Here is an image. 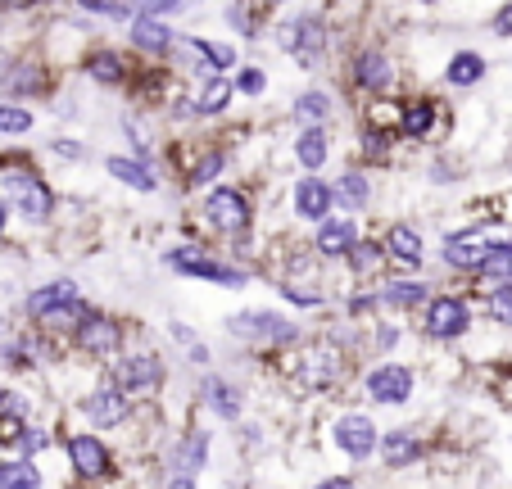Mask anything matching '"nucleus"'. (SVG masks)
<instances>
[{
	"label": "nucleus",
	"mask_w": 512,
	"mask_h": 489,
	"mask_svg": "<svg viewBox=\"0 0 512 489\" xmlns=\"http://www.w3.org/2000/svg\"><path fill=\"white\" fill-rule=\"evenodd\" d=\"M227 336H236L241 345L250 349H290L300 345V326L290 322V317L272 313V308H241L223 322Z\"/></svg>",
	"instance_id": "nucleus-1"
},
{
	"label": "nucleus",
	"mask_w": 512,
	"mask_h": 489,
	"mask_svg": "<svg viewBox=\"0 0 512 489\" xmlns=\"http://www.w3.org/2000/svg\"><path fill=\"white\" fill-rule=\"evenodd\" d=\"M68 340H73V349H78L82 358H91V363H114L118 354H123V322H118L114 313H100V308H87V313L73 322V331H68Z\"/></svg>",
	"instance_id": "nucleus-2"
},
{
	"label": "nucleus",
	"mask_w": 512,
	"mask_h": 489,
	"mask_svg": "<svg viewBox=\"0 0 512 489\" xmlns=\"http://www.w3.org/2000/svg\"><path fill=\"white\" fill-rule=\"evenodd\" d=\"M23 308H28L32 322L68 326V331H73V322L87 313V304H82V286L73 277H55V281H46V286H37Z\"/></svg>",
	"instance_id": "nucleus-3"
},
{
	"label": "nucleus",
	"mask_w": 512,
	"mask_h": 489,
	"mask_svg": "<svg viewBox=\"0 0 512 489\" xmlns=\"http://www.w3.org/2000/svg\"><path fill=\"white\" fill-rule=\"evenodd\" d=\"M105 376L127 394V399H136V403L155 399V394L164 390V381H168L164 358L150 354V349H136V354H118L114 363H109Z\"/></svg>",
	"instance_id": "nucleus-4"
},
{
	"label": "nucleus",
	"mask_w": 512,
	"mask_h": 489,
	"mask_svg": "<svg viewBox=\"0 0 512 489\" xmlns=\"http://www.w3.org/2000/svg\"><path fill=\"white\" fill-rule=\"evenodd\" d=\"M78 408H82V422H87L91 431L114 435V431H127V426L136 422V399H127L109 376H100V385L78 403Z\"/></svg>",
	"instance_id": "nucleus-5"
},
{
	"label": "nucleus",
	"mask_w": 512,
	"mask_h": 489,
	"mask_svg": "<svg viewBox=\"0 0 512 489\" xmlns=\"http://www.w3.org/2000/svg\"><path fill=\"white\" fill-rule=\"evenodd\" d=\"M204 222H209V231H218V236H245V231L254 227V204L245 191H236V186H213L209 195H204L200 204Z\"/></svg>",
	"instance_id": "nucleus-6"
},
{
	"label": "nucleus",
	"mask_w": 512,
	"mask_h": 489,
	"mask_svg": "<svg viewBox=\"0 0 512 489\" xmlns=\"http://www.w3.org/2000/svg\"><path fill=\"white\" fill-rule=\"evenodd\" d=\"M164 263L177 272V277H195V281H209V286H227V290H241L245 272L232 268V263L213 259V254H204V245H186V250H168Z\"/></svg>",
	"instance_id": "nucleus-7"
},
{
	"label": "nucleus",
	"mask_w": 512,
	"mask_h": 489,
	"mask_svg": "<svg viewBox=\"0 0 512 489\" xmlns=\"http://www.w3.org/2000/svg\"><path fill=\"white\" fill-rule=\"evenodd\" d=\"M64 453H68V471L78 480H109L114 476V458L118 453L109 449V440H105V431H78V435H68V444H64Z\"/></svg>",
	"instance_id": "nucleus-8"
},
{
	"label": "nucleus",
	"mask_w": 512,
	"mask_h": 489,
	"mask_svg": "<svg viewBox=\"0 0 512 489\" xmlns=\"http://www.w3.org/2000/svg\"><path fill=\"white\" fill-rule=\"evenodd\" d=\"M331 444L345 453L349 462H368L377 458L381 449V431H377V417L363 413V408H345V413L331 422Z\"/></svg>",
	"instance_id": "nucleus-9"
},
{
	"label": "nucleus",
	"mask_w": 512,
	"mask_h": 489,
	"mask_svg": "<svg viewBox=\"0 0 512 489\" xmlns=\"http://www.w3.org/2000/svg\"><path fill=\"white\" fill-rule=\"evenodd\" d=\"M277 41H281V50H290V59L300 68H318L322 55H327L331 32H327V23H322V14H300V19L281 23Z\"/></svg>",
	"instance_id": "nucleus-10"
},
{
	"label": "nucleus",
	"mask_w": 512,
	"mask_h": 489,
	"mask_svg": "<svg viewBox=\"0 0 512 489\" xmlns=\"http://www.w3.org/2000/svg\"><path fill=\"white\" fill-rule=\"evenodd\" d=\"M472 322H476V313L463 295H431L422 304V331L431 340H445V345L449 340H463L472 331Z\"/></svg>",
	"instance_id": "nucleus-11"
},
{
	"label": "nucleus",
	"mask_w": 512,
	"mask_h": 489,
	"mask_svg": "<svg viewBox=\"0 0 512 489\" xmlns=\"http://www.w3.org/2000/svg\"><path fill=\"white\" fill-rule=\"evenodd\" d=\"M5 195L28 222H50L55 218V191L41 182L32 168H10L5 173Z\"/></svg>",
	"instance_id": "nucleus-12"
},
{
	"label": "nucleus",
	"mask_w": 512,
	"mask_h": 489,
	"mask_svg": "<svg viewBox=\"0 0 512 489\" xmlns=\"http://www.w3.org/2000/svg\"><path fill=\"white\" fill-rule=\"evenodd\" d=\"M503 240H512V236H490V231H472V227L449 231L445 245H440V259H445L449 268H458V272H481V263L499 250Z\"/></svg>",
	"instance_id": "nucleus-13"
},
{
	"label": "nucleus",
	"mask_w": 512,
	"mask_h": 489,
	"mask_svg": "<svg viewBox=\"0 0 512 489\" xmlns=\"http://www.w3.org/2000/svg\"><path fill=\"white\" fill-rule=\"evenodd\" d=\"M363 394H368L372 403H381V408H404L417 394V376H413V367H404V363H381L363 376Z\"/></svg>",
	"instance_id": "nucleus-14"
},
{
	"label": "nucleus",
	"mask_w": 512,
	"mask_h": 489,
	"mask_svg": "<svg viewBox=\"0 0 512 489\" xmlns=\"http://www.w3.org/2000/svg\"><path fill=\"white\" fill-rule=\"evenodd\" d=\"M209 453H213V435L204 431V426L182 431V435H177V444L168 449V462H173L168 480H173V485H195V476L209 467Z\"/></svg>",
	"instance_id": "nucleus-15"
},
{
	"label": "nucleus",
	"mask_w": 512,
	"mask_h": 489,
	"mask_svg": "<svg viewBox=\"0 0 512 489\" xmlns=\"http://www.w3.org/2000/svg\"><path fill=\"white\" fill-rule=\"evenodd\" d=\"M127 41H132V50L145 59H168L177 46H182V37H177L159 14H141V10L127 19Z\"/></svg>",
	"instance_id": "nucleus-16"
},
{
	"label": "nucleus",
	"mask_w": 512,
	"mask_h": 489,
	"mask_svg": "<svg viewBox=\"0 0 512 489\" xmlns=\"http://www.w3.org/2000/svg\"><path fill=\"white\" fill-rule=\"evenodd\" d=\"M331 209H336V186H331L327 177L304 173L300 182L290 186V213L300 222H313V227H318L322 218H331Z\"/></svg>",
	"instance_id": "nucleus-17"
},
{
	"label": "nucleus",
	"mask_w": 512,
	"mask_h": 489,
	"mask_svg": "<svg viewBox=\"0 0 512 489\" xmlns=\"http://www.w3.org/2000/svg\"><path fill=\"white\" fill-rule=\"evenodd\" d=\"M349 77H354V87L363 91V96H386V91L395 87V59H390L386 50L368 46V50H358L354 55Z\"/></svg>",
	"instance_id": "nucleus-18"
},
{
	"label": "nucleus",
	"mask_w": 512,
	"mask_h": 489,
	"mask_svg": "<svg viewBox=\"0 0 512 489\" xmlns=\"http://www.w3.org/2000/svg\"><path fill=\"white\" fill-rule=\"evenodd\" d=\"M358 240V222L354 213H331V218H322L318 227H313V254L318 259H345L349 250H354Z\"/></svg>",
	"instance_id": "nucleus-19"
},
{
	"label": "nucleus",
	"mask_w": 512,
	"mask_h": 489,
	"mask_svg": "<svg viewBox=\"0 0 512 489\" xmlns=\"http://www.w3.org/2000/svg\"><path fill=\"white\" fill-rule=\"evenodd\" d=\"M295 376H300L309 390H331L340 381V349L336 345H313L295 358Z\"/></svg>",
	"instance_id": "nucleus-20"
},
{
	"label": "nucleus",
	"mask_w": 512,
	"mask_h": 489,
	"mask_svg": "<svg viewBox=\"0 0 512 489\" xmlns=\"http://www.w3.org/2000/svg\"><path fill=\"white\" fill-rule=\"evenodd\" d=\"M200 403L209 408L218 422H241V413H245V394H241V385L236 381H227V376H204L200 381Z\"/></svg>",
	"instance_id": "nucleus-21"
},
{
	"label": "nucleus",
	"mask_w": 512,
	"mask_h": 489,
	"mask_svg": "<svg viewBox=\"0 0 512 489\" xmlns=\"http://www.w3.org/2000/svg\"><path fill=\"white\" fill-rule=\"evenodd\" d=\"M440 132V105L431 96H413L399 105V136L408 141H426V136Z\"/></svg>",
	"instance_id": "nucleus-22"
},
{
	"label": "nucleus",
	"mask_w": 512,
	"mask_h": 489,
	"mask_svg": "<svg viewBox=\"0 0 512 489\" xmlns=\"http://www.w3.org/2000/svg\"><path fill=\"white\" fill-rule=\"evenodd\" d=\"M386 259L395 263V268H422V259H426V245H422V231L417 227H408V222H395V227L386 231Z\"/></svg>",
	"instance_id": "nucleus-23"
},
{
	"label": "nucleus",
	"mask_w": 512,
	"mask_h": 489,
	"mask_svg": "<svg viewBox=\"0 0 512 489\" xmlns=\"http://www.w3.org/2000/svg\"><path fill=\"white\" fill-rule=\"evenodd\" d=\"M105 173L114 177V182L132 186V191H141V195L159 191V177L150 173V163H145L141 154H105Z\"/></svg>",
	"instance_id": "nucleus-24"
},
{
	"label": "nucleus",
	"mask_w": 512,
	"mask_h": 489,
	"mask_svg": "<svg viewBox=\"0 0 512 489\" xmlns=\"http://www.w3.org/2000/svg\"><path fill=\"white\" fill-rule=\"evenodd\" d=\"M290 154L304 173H322L331 163V132L327 127H300V136L290 141Z\"/></svg>",
	"instance_id": "nucleus-25"
},
{
	"label": "nucleus",
	"mask_w": 512,
	"mask_h": 489,
	"mask_svg": "<svg viewBox=\"0 0 512 489\" xmlns=\"http://www.w3.org/2000/svg\"><path fill=\"white\" fill-rule=\"evenodd\" d=\"M331 114H336V100L327 87H309L290 100V123L295 127H327Z\"/></svg>",
	"instance_id": "nucleus-26"
},
{
	"label": "nucleus",
	"mask_w": 512,
	"mask_h": 489,
	"mask_svg": "<svg viewBox=\"0 0 512 489\" xmlns=\"http://www.w3.org/2000/svg\"><path fill=\"white\" fill-rule=\"evenodd\" d=\"M381 467L386 471H404V467H413V462H422L426 458V449H422V440H417L413 431H390V435H381Z\"/></svg>",
	"instance_id": "nucleus-27"
},
{
	"label": "nucleus",
	"mask_w": 512,
	"mask_h": 489,
	"mask_svg": "<svg viewBox=\"0 0 512 489\" xmlns=\"http://www.w3.org/2000/svg\"><path fill=\"white\" fill-rule=\"evenodd\" d=\"M82 68H87V77L96 87H123L127 82V59H123V50H114V46H96L82 59Z\"/></svg>",
	"instance_id": "nucleus-28"
},
{
	"label": "nucleus",
	"mask_w": 512,
	"mask_h": 489,
	"mask_svg": "<svg viewBox=\"0 0 512 489\" xmlns=\"http://www.w3.org/2000/svg\"><path fill=\"white\" fill-rule=\"evenodd\" d=\"M331 186H336V209L340 213H363L372 204V177L363 173V168H345Z\"/></svg>",
	"instance_id": "nucleus-29"
},
{
	"label": "nucleus",
	"mask_w": 512,
	"mask_h": 489,
	"mask_svg": "<svg viewBox=\"0 0 512 489\" xmlns=\"http://www.w3.org/2000/svg\"><path fill=\"white\" fill-rule=\"evenodd\" d=\"M485 73H490V64H485L481 50H454V55H449V64H445V82H449V87H458V91L481 87Z\"/></svg>",
	"instance_id": "nucleus-30"
},
{
	"label": "nucleus",
	"mask_w": 512,
	"mask_h": 489,
	"mask_svg": "<svg viewBox=\"0 0 512 489\" xmlns=\"http://www.w3.org/2000/svg\"><path fill=\"white\" fill-rule=\"evenodd\" d=\"M426 299H431V286L426 281H386L381 286V304L386 308H399V313H413V308H422Z\"/></svg>",
	"instance_id": "nucleus-31"
},
{
	"label": "nucleus",
	"mask_w": 512,
	"mask_h": 489,
	"mask_svg": "<svg viewBox=\"0 0 512 489\" xmlns=\"http://www.w3.org/2000/svg\"><path fill=\"white\" fill-rule=\"evenodd\" d=\"M227 163H232V154H227V150H204L200 159H191V163H186V177H182V186H191V191H195V186H213V182H218V177L227 173Z\"/></svg>",
	"instance_id": "nucleus-32"
},
{
	"label": "nucleus",
	"mask_w": 512,
	"mask_h": 489,
	"mask_svg": "<svg viewBox=\"0 0 512 489\" xmlns=\"http://www.w3.org/2000/svg\"><path fill=\"white\" fill-rule=\"evenodd\" d=\"M232 96H236V82H227L223 73H213V77H204L200 96H195V109H200V118L227 114V105H232Z\"/></svg>",
	"instance_id": "nucleus-33"
},
{
	"label": "nucleus",
	"mask_w": 512,
	"mask_h": 489,
	"mask_svg": "<svg viewBox=\"0 0 512 489\" xmlns=\"http://www.w3.org/2000/svg\"><path fill=\"white\" fill-rule=\"evenodd\" d=\"M345 263H349V272H354V277H377L381 263H386V245H381V240H363V236H358L354 250L345 254Z\"/></svg>",
	"instance_id": "nucleus-34"
},
{
	"label": "nucleus",
	"mask_w": 512,
	"mask_h": 489,
	"mask_svg": "<svg viewBox=\"0 0 512 489\" xmlns=\"http://www.w3.org/2000/svg\"><path fill=\"white\" fill-rule=\"evenodd\" d=\"M41 467H37V458H10V462H0V489H37L41 485Z\"/></svg>",
	"instance_id": "nucleus-35"
},
{
	"label": "nucleus",
	"mask_w": 512,
	"mask_h": 489,
	"mask_svg": "<svg viewBox=\"0 0 512 489\" xmlns=\"http://www.w3.org/2000/svg\"><path fill=\"white\" fill-rule=\"evenodd\" d=\"M41 87H46V73H41L32 59H23V64H14L10 73H5V91H10V96H37Z\"/></svg>",
	"instance_id": "nucleus-36"
},
{
	"label": "nucleus",
	"mask_w": 512,
	"mask_h": 489,
	"mask_svg": "<svg viewBox=\"0 0 512 489\" xmlns=\"http://www.w3.org/2000/svg\"><path fill=\"white\" fill-rule=\"evenodd\" d=\"M32 127H37L32 109H23V105H0V136H28Z\"/></svg>",
	"instance_id": "nucleus-37"
},
{
	"label": "nucleus",
	"mask_w": 512,
	"mask_h": 489,
	"mask_svg": "<svg viewBox=\"0 0 512 489\" xmlns=\"http://www.w3.org/2000/svg\"><path fill=\"white\" fill-rule=\"evenodd\" d=\"M263 91H268V73H263L259 64H245L241 73H236V96H245V100H259Z\"/></svg>",
	"instance_id": "nucleus-38"
},
{
	"label": "nucleus",
	"mask_w": 512,
	"mask_h": 489,
	"mask_svg": "<svg viewBox=\"0 0 512 489\" xmlns=\"http://www.w3.org/2000/svg\"><path fill=\"white\" fill-rule=\"evenodd\" d=\"M490 317H494L499 326H508V331H512V281L494 286V295H490Z\"/></svg>",
	"instance_id": "nucleus-39"
},
{
	"label": "nucleus",
	"mask_w": 512,
	"mask_h": 489,
	"mask_svg": "<svg viewBox=\"0 0 512 489\" xmlns=\"http://www.w3.org/2000/svg\"><path fill=\"white\" fill-rule=\"evenodd\" d=\"M399 340H404V326H399V322H381L377 326V340H372V354H390Z\"/></svg>",
	"instance_id": "nucleus-40"
},
{
	"label": "nucleus",
	"mask_w": 512,
	"mask_h": 489,
	"mask_svg": "<svg viewBox=\"0 0 512 489\" xmlns=\"http://www.w3.org/2000/svg\"><path fill=\"white\" fill-rule=\"evenodd\" d=\"M0 417H23L28 422V399L19 390H0Z\"/></svg>",
	"instance_id": "nucleus-41"
},
{
	"label": "nucleus",
	"mask_w": 512,
	"mask_h": 489,
	"mask_svg": "<svg viewBox=\"0 0 512 489\" xmlns=\"http://www.w3.org/2000/svg\"><path fill=\"white\" fill-rule=\"evenodd\" d=\"M123 132H127V141H132V150L145 159V154H150V132H145L141 123H132V118H127V123H123Z\"/></svg>",
	"instance_id": "nucleus-42"
},
{
	"label": "nucleus",
	"mask_w": 512,
	"mask_h": 489,
	"mask_svg": "<svg viewBox=\"0 0 512 489\" xmlns=\"http://www.w3.org/2000/svg\"><path fill=\"white\" fill-rule=\"evenodd\" d=\"M377 304H381V295H349L345 308H349V317H368Z\"/></svg>",
	"instance_id": "nucleus-43"
},
{
	"label": "nucleus",
	"mask_w": 512,
	"mask_h": 489,
	"mask_svg": "<svg viewBox=\"0 0 512 489\" xmlns=\"http://www.w3.org/2000/svg\"><path fill=\"white\" fill-rule=\"evenodd\" d=\"M490 32H494V37H503V41H512V0H508V5H503L499 14H494Z\"/></svg>",
	"instance_id": "nucleus-44"
},
{
	"label": "nucleus",
	"mask_w": 512,
	"mask_h": 489,
	"mask_svg": "<svg viewBox=\"0 0 512 489\" xmlns=\"http://www.w3.org/2000/svg\"><path fill=\"white\" fill-rule=\"evenodd\" d=\"M168 336H173L177 345H186V349H195V345H200V336H195V331H191V326H186V322H168Z\"/></svg>",
	"instance_id": "nucleus-45"
},
{
	"label": "nucleus",
	"mask_w": 512,
	"mask_h": 489,
	"mask_svg": "<svg viewBox=\"0 0 512 489\" xmlns=\"http://www.w3.org/2000/svg\"><path fill=\"white\" fill-rule=\"evenodd\" d=\"M177 5H186V0H136L141 14H168V10H177Z\"/></svg>",
	"instance_id": "nucleus-46"
},
{
	"label": "nucleus",
	"mask_w": 512,
	"mask_h": 489,
	"mask_svg": "<svg viewBox=\"0 0 512 489\" xmlns=\"http://www.w3.org/2000/svg\"><path fill=\"white\" fill-rule=\"evenodd\" d=\"M50 150H55L59 159H73V163H78L82 154H87V150H82V141H55V145H50Z\"/></svg>",
	"instance_id": "nucleus-47"
},
{
	"label": "nucleus",
	"mask_w": 512,
	"mask_h": 489,
	"mask_svg": "<svg viewBox=\"0 0 512 489\" xmlns=\"http://www.w3.org/2000/svg\"><path fill=\"white\" fill-rule=\"evenodd\" d=\"M5 222H10V200L0 195V236H5Z\"/></svg>",
	"instance_id": "nucleus-48"
},
{
	"label": "nucleus",
	"mask_w": 512,
	"mask_h": 489,
	"mask_svg": "<svg viewBox=\"0 0 512 489\" xmlns=\"http://www.w3.org/2000/svg\"><path fill=\"white\" fill-rule=\"evenodd\" d=\"M263 5H268V10H281V5H290V0H263Z\"/></svg>",
	"instance_id": "nucleus-49"
},
{
	"label": "nucleus",
	"mask_w": 512,
	"mask_h": 489,
	"mask_svg": "<svg viewBox=\"0 0 512 489\" xmlns=\"http://www.w3.org/2000/svg\"><path fill=\"white\" fill-rule=\"evenodd\" d=\"M417 5H435V0H417Z\"/></svg>",
	"instance_id": "nucleus-50"
}]
</instances>
